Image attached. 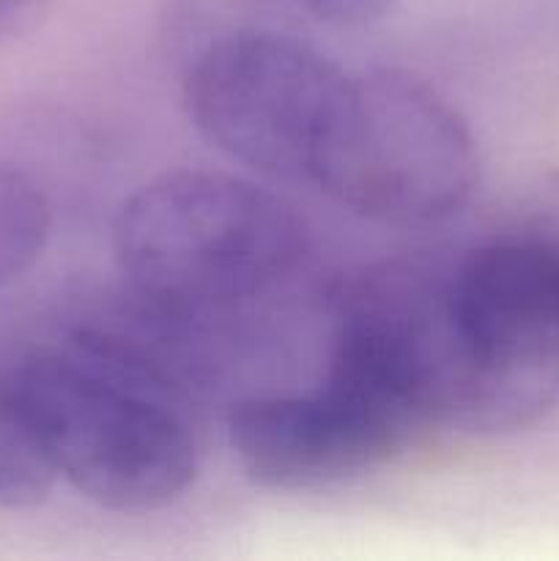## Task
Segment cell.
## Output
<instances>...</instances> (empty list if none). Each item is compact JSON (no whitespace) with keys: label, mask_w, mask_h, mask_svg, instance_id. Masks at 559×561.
<instances>
[{"label":"cell","mask_w":559,"mask_h":561,"mask_svg":"<svg viewBox=\"0 0 559 561\" xmlns=\"http://www.w3.org/2000/svg\"><path fill=\"white\" fill-rule=\"evenodd\" d=\"M294 5L332 27H365L381 20L392 0H294Z\"/></svg>","instance_id":"obj_9"},{"label":"cell","mask_w":559,"mask_h":561,"mask_svg":"<svg viewBox=\"0 0 559 561\" xmlns=\"http://www.w3.org/2000/svg\"><path fill=\"white\" fill-rule=\"evenodd\" d=\"M110 244L151 310L195 318L258 299L294 274L307 228L266 186L212 170H168L118 203Z\"/></svg>","instance_id":"obj_2"},{"label":"cell","mask_w":559,"mask_h":561,"mask_svg":"<svg viewBox=\"0 0 559 561\" xmlns=\"http://www.w3.org/2000/svg\"><path fill=\"white\" fill-rule=\"evenodd\" d=\"M409 433L392 411L332 376L310 392L247 398L228 416L239 469L255 485L283 493L356 480L387 463Z\"/></svg>","instance_id":"obj_6"},{"label":"cell","mask_w":559,"mask_h":561,"mask_svg":"<svg viewBox=\"0 0 559 561\" xmlns=\"http://www.w3.org/2000/svg\"><path fill=\"white\" fill-rule=\"evenodd\" d=\"M447 409L444 425L504 436L559 403V247L493 241L444 279Z\"/></svg>","instance_id":"obj_3"},{"label":"cell","mask_w":559,"mask_h":561,"mask_svg":"<svg viewBox=\"0 0 559 561\" xmlns=\"http://www.w3.org/2000/svg\"><path fill=\"white\" fill-rule=\"evenodd\" d=\"M53 236V206L33 175L0 162V285L22 277Z\"/></svg>","instance_id":"obj_7"},{"label":"cell","mask_w":559,"mask_h":561,"mask_svg":"<svg viewBox=\"0 0 559 561\" xmlns=\"http://www.w3.org/2000/svg\"><path fill=\"white\" fill-rule=\"evenodd\" d=\"M49 11L53 0H0V47L42 31Z\"/></svg>","instance_id":"obj_10"},{"label":"cell","mask_w":559,"mask_h":561,"mask_svg":"<svg viewBox=\"0 0 559 561\" xmlns=\"http://www.w3.org/2000/svg\"><path fill=\"white\" fill-rule=\"evenodd\" d=\"M55 469L16 400L14 378L0 376V507H31L53 491Z\"/></svg>","instance_id":"obj_8"},{"label":"cell","mask_w":559,"mask_h":561,"mask_svg":"<svg viewBox=\"0 0 559 561\" xmlns=\"http://www.w3.org/2000/svg\"><path fill=\"white\" fill-rule=\"evenodd\" d=\"M349 75L296 33L228 27L186 66L184 107L203 140L233 162L312 184Z\"/></svg>","instance_id":"obj_5"},{"label":"cell","mask_w":559,"mask_h":561,"mask_svg":"<svg viewBox=\"0 0 559 561\" xmlns=\"http://www.w3.org/2000/svg\"><path fill=\"white\" fill-rule=\"evenodd\" d=\"M16 400L55 474L113 513H153L197 477V438L179 389L151 359L80 329L27 359Z\"/></svg>","instance_id":"obj_1"},{"label":"cell","mask_w":559,"mask_h":561,"mask_svg":"<svg viewBox=\"0 0 559 561\" xmlns=\"http://www.w3.org/2000/svg\"><path fill=\"white\" fill-rule=\"evenodd\" d=\"M480 184L460 110L403 69L349 75L312 186L373 222L431 228L458 217Z\"/></svg>","instance_id":"obj_4"}]
</instances>
